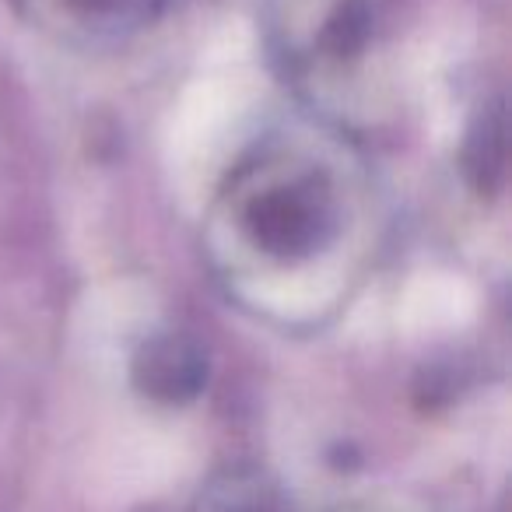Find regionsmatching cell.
Here are the masks:
<instances>
[{
    "mask_svg": "<svg viewBox=\"0 0 512 512\" xmlns=\"http://www.w3.org/2000/svg\"><path fill=\"white\" fill-rule=\"evenodd\" d=\"M330 144L274 134L228 176L214 242L235 278H285L327 260L355 214L348 176Z\"/></svg>",
    "mask_w": 512,
    "mask_h": 512,
    "instance_id": "1",
    "label": "cell"
},
{
    "mask_svg": "<svg viewBox=\"0 0 512 512\" xmlns=\"http://www.w3.org/2000/svg\"><path fill=\"white\" fill-rule=\"evenodd\" d=\"M11 8L53 43L99 50L155 22L162 0H11Z\"/></svg>",
    "mask_w": 512,
    "mask_h": 512,
    "instance_id": "2",
    "label": "cell"
},
{
    "mask_svg": "<svg viewBox=\"0 0 512 512\" xmlns=\"http://www.w3.org/2000/svg\"><path fill=\"white\" fill-rule=\"evenodd\" d=\"M306 25H285V57L299 67L358 64L376 39V0H316V11H302Z\"/></svg>",
    "mask_w": 512,
    "mask_h": 512,
    "instance_id": "3",
    "label": "cell"
},
{
    "mask_svg": "<svg viewBox=\"0 0 512 512\" xmlns=\"http://www.w3.org/2000/svg\"><path fill=\"white\" fill-rule=\"evenodd\" d=\"M130 379L158 404H186L207 383V351L190 334H155L134 351Z\"/></svg>",
    "mask_w": 512,
    "mask_h": 512,
    "instance_id": "4",
    "label": "cell"
},
{
    "mask_svg": "<svg viewBox=\"0 0 512 512\" xmlns=\"http://www.w3.org/2000/svg\"><path fill=\"white\" fill-rule=\"evenodd\" d=\"M463 172L477 193H495L505 179V113L502 102L481 109L463 141Z\"/></svg>",
    "mask_w": 512,
    "mask_h": 512,
    "instance_id": "5",
    "label": "cell"
},
{
    "mask_svg": "<svg viewBox=\"0 0 512 512\" xmlns=\"http://www.w3.org/2000/svg\"><path fill=\"white\" fill-rule=\"evenodd\" d=\"M200 512H271V498L256 474H228L204 491Z\"/></svg>",
    "mask_w": 512,
    "mask_h": 512,
    "instance_id": "6",
    "label": "cell"
}]
</instances>
